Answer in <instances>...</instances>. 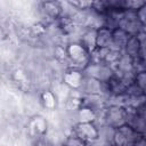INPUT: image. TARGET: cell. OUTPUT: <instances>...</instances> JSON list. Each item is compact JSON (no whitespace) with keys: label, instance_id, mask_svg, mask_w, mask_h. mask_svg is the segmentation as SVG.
Wrapping results in <instances>:
<instances>
[{"label":"cell","instance_id":"6da1fadb","mask_svg":"<svg viewBox=\"0 0 146 146\" xmlns=\"http://www.w3.org/2000/svg\"><path fill=\"white\" fill-rule=\"evenodd\" d=\"M128 117V108L117 105V104H110L104 108L103 113V123L117 129L124 124H127Z\"/></svg>","mask_w":146,"mask_h":146},{"label":"cell","instance_id":"7a4b0ae2","mask_svg":"<svg viewBox=\"0 0 146 146\" xmlns=\"http://www.w3.org/2000/svg\"><path fill=\"white\" fill-rule=\"evenodd\" d=\"M119 27L130 35H138L144 31V24L137 15V10L128 9L123 11L119 21Z\"/></svg>","mask_w":146,"mask_h":146},{"label":"cell","instance_id":"3957f363","mask_svg":"<svg viewBox=\"0 0 146 146\" xmlns=\"http://www.w3.org/2000/svg\"><path fill=\"white\" fill-rule=\"evenodd\" d=\"M144 135L136 132L131 127L124 124L115 129L113 144L115 146H137L138 141Z\"/></svg>","mask_w":146,"mask_h":146},{"label":"cell","instance_id":"277c9868","mask_svg":"<svg viewBox=\"0 0 146 146\" xmlns=\"http://www.w3.org/2000/svg\"><path fill=\"white\" fill-rule=\"evenodd\" d=\"M71 133L76 135L88 144H94L99 139V128L95 124L94 121L75 123L72 128Z\"/></svg>","mask_w":146,"mask_h":146},{"label":"cell","instance_id":"5b68a950","mask_svg":"<svg viewBox=\"0 0 146 146\" xmlns=\"http://www.w3.org/2000/svg\"><path fill=\"white\" fill-rule=\"evenodd\" d=\"M113 40V30L107 26H100L96 30V48L110 49Z\"/></svg>","mask_w":146,"mask_h":146},{"label":"cell","instance_id":"8992f818","mask_svg":"<svg viewBox=\"0 0 146 146\" xmlns=\"http://www.w3.org/2000/svg\"><path fill=\"white\" fill-rule=\"evenodd\" d=\"M130 38V34H128L124 30L116 27L113 30V40H112V46L110 49L116 50V51H123L128 40Z\"/></svg>","mask_w":146,"mask_h":146},{"label":"cell","instance_id":"52a82bcc","mask_svg":"<svg viewBox=\"0 0 146 146\" xmlns=\"http://www.w3.org/2000/svg\"><path fill=\"white\" fill-rule=\"evenodd\" d=\"M123 52L132 59L140 56L141 44H140V41H139L137 35H130V38H129V40H128V42H127V44L123 49Z\"/></svg>","mask_w":146,"mask_h":146},{"label":"cell","instance_id":"ba28073f","mask_svg":"<svg viewBox=\"0 0 146 146\" xmlns=\"http://www.w3.org/2000/svg\"><path fill=\"white\" fill-rule=\"evenodd\" d=\"M133 81H135V83L143 90L144 95L146 96V70L136 73V75H135V80H133Z\"/></svg>","mask_w":146,"mask_h":146},{"label":"cell","instance_id":"9c48e42d","mask_svg":"<svg viewBox=\"0 0 146 146\" xmlns=\"http://www.w3.org/2000/svg\"><path fill=\"white\" fill-rule=\"evenodd\" d=\"M131 110H133V112H135L138 116H140L143 120L146 121V99L143 100L138 106H136L135 108H131Z\"/></svg>","mask_w":146,"mask_h":146},{"label":"cell","instance_id":"30bf717a","mask_svg":"<svg viewBox=\"0 0 146 146\" xmlns=\"http://www.w3.org/2000/svg\"><path fill=\"white\" fill-rule=\"evenodd\" d=\"M137 15L140 18V21L143 22V24L146 23V1L144 2V5L137 10Z\"/></svg>","mask_w":146,"mask_h":146},{"label":"cell","instance_id":"8fae6325","mask_svg":"<svg viewBox=\"0 0 146 146\" xmlns=\"http://www.w3.org/2000/svg\"><path fill=\"white\" fill-rule=\"evenodd\" d=\"M60 146H63V145H60Z\"/></svg>","mask_w":146,"mask_h":146}]
</instances>
